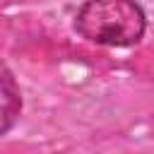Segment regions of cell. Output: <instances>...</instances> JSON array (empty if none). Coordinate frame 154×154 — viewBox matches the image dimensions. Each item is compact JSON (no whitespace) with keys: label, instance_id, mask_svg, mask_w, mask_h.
I'll return each instance as SVG.
<instances>
[{"label":"cell","instance_id":"obj_2","mask_svg":"<svg viewBox=\"0 0 154 154\" xmlns=\"http://www.w3.org/2000/svg\"><path fill=\"white\" fill-rule=\"evenodd\" d=\"M19 111H22L19 87L12 72L7 70V65L0 63V135H5L14 125V120L19 118Z\"/></svg>","mask_w":154,"mask_h":154},{"label":"cell","instance_id":"obj_1","mask_svg":"<svg viewBox=\"0 0 154 154\" xmlns=\"http://www.w3.org/2000/svg\"><path fill=\"white\" fill-rule=\"evenodd\" d=\"M144 12L135 0H87L77 17V31L103 46H132L144 34Z\"/></svg>","mask_w":154,"mask_h":154}]
</instances>
